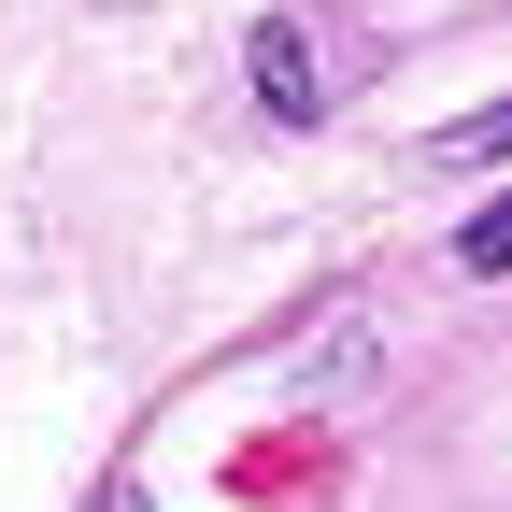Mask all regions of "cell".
Here are the masks:
<instances>
[{"label":"cell","instance_id":"cell-2","mask_svg":"<svg viewBox=\"0 0 512 512\" xmlns=\"http://www.w3.org/2000/svg\"><path fill=\"white\" fill-rule=\"evenodd\" d=\"M470 157H512V100H484L470 128H441V171H470Z\"/></svg>","mask_w":512,"mask_h":512},{"label":"cell","instance_id":"cell-1","mask_svg":"<svg viewBox=\"0 0 512 512\" xmlns=\"http://www.w3.org/2000/svg\"><path fill=\"white\" fill-rule=\"evenodd\" d=\"M256 100H271L285 128H313V114H328V86H313V43L271 15V29H256Z\"/></svg>","mask_w":512,"mask_h":512},{"label":"cell","instance_id":"cell-3","mask_svg":"<svg viewBox=\"0 0 512 512\" xmlns=\"http://www.w3.org/2000/svg\"><path fill=\"white\" fill-rule=\"evenodd\" d=\"M456 271H512V200H484V214L456 228Z\"/></svg>","mask_w":512,"mask_h":512}]
</instances>
